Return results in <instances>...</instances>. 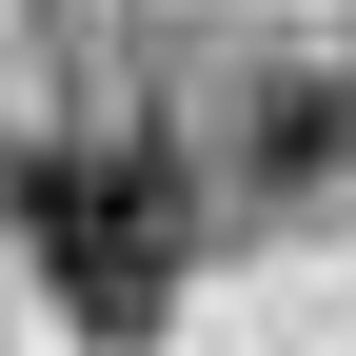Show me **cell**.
<instances>
[{
	"instance_id": "1",
	"label": "cell",
	"mask_w": 356,
	"mask_h": 356,
	"mask_svg": "<svg viewBox=\"0 0 356 356\" xmlns=\"http://www.w3.org/2000/svg\"><path fill=\"white\" fill-rule=\"evenodd\" d=\"M0 218H20L40 297H60L79 337L139 356V337L178 317V159H159V139H40L20 178H0Z\"/></svg>"
}]
</instances>
